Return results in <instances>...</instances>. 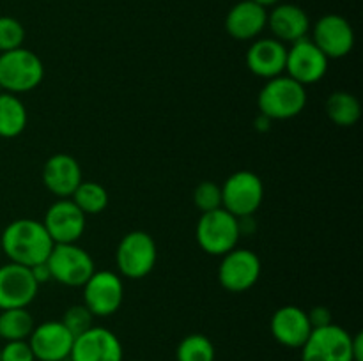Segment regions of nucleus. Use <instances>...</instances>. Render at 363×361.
<instances>
[{"label": "nucleus", "mask_w": 363, "mask_h": 361, "mask_svg": "<svg viewBox=\"0 0 363 361\" xmlns=\"http://www.w3.org/2000/svg\"><path fill=\"white\" fill-rule=\"evenodd\" d=\"M0 246L9 262L32 268L46 262L55 243L46 232L43 222L20 218L11 222L0 234Z\"/></svg>", "instance_id": "obj_1"}, {"label": "nucleus", "mask_w": 363, "mask_h": 361, "mask_svg": "<svg viewBox=\"0 0 363 361\" xmlns=\"http://www.w3.org/2000/svg\"><path fill=\"white\" fill-rule=\"evenodd\" d=\"M257 106L261 115L269 120L293 119L307 106V91L287 74H280L266 81L257 96Z\"/></svg>", "instance_id": "obj_2"}, {"label": "nucleus", "mask_w": 363, "mask_h": 361, "mask_svg": "<svg viewBox=\"0 0 363 361\" xmlns=\"http://www.w3.org/2000/svg\"><path fill=\"white\" fill-rule=\"evenodd\" d=\"M45 78V66L38 53L16 48L0 53V87L9 94H25L39 87Z\"/></svg>", "instance_id": "obj_3"}, {"label": "nucleus", "mask_w": 363, "mask_h": 361, "mask_svg": "<svg viewBox=\"0 0 363 361\" xmlns=\"http://www.w3.org/2000/svg\"><path fill=\"white\" fill-rule=\"evenodd\" d=\"M195 237L202 251L215 257H223L238 246L241 237L238 218L223 207L202 212L195 229Z\"/></svg>", "instance_id": "obj_4"}, {"label": "nucleus", "mask_w": 363, "mask_h": 361, "mask_svg": "<svg viewBox=\"0 0 363 361\" xmlns=\"http://www.w3.org/2000/svg\"><path fill=\"white\" fill-rule=\"evenodd\" d=\"M156 260H158V248L151 234L144 230L128 232L117 244L116 265L119 276L124 278H145L155 269Z\"/></svg>", "instance_id": "obj_5"}, {"label": "nucleus", "mask_w": 363, "mask_h": 361, "mask_svg": "<svg viewBox=\"0 0 363 361\" xmlns=\"http://www.w3.org/2000/svg\"><path fill=\"white\" fill-rule=\"evenodd\" d=\"M52 280L66 287H84L96 271L94 258L77 243L55 244L46 258Z\"/></svg>", "instance_id": "obj_6"}, {"label": "nucleus", "mask_w": 363, "mask_h": 361, "mask_svg": "<svg viewBox=\"0 0 363 361\" xmlns=\"http://www.w3.org/2000/svg\"><path fill=\"white\" fill-rule=\"evenodd\" d=\"M264 200V184L257 173L250 170H240L227 177L222 186V207L234 214L254 216Z\"/></svg>", "instance_id": "obj_7"}, {"label": "nucleus", "mask_w": 363, "mask_h": 361, "mask_svg": "<svg viewBox=\"0 0 363 361\" xmlns=\"http://www.w3.org/2000/svg\"><path fill=\"white\" fill-rule=\"evenodd\" d=\"M351 336L342 326L333 324L312 329L301 347V361H353Z\"/></svg>", "instance_id": "obj_8"}, {"label": "nucleus", "mask_w": 363, "mask_h": 361, "mask_svg": "<svg viewBox=\"0 0 363 361\" xmlns=\"http://www.w3.org/2000/svg\"><path fill=\"white\" fill-rule=\"evenodd\" d=\"M124 301V283L117 273L94 271L84 283V304L94 317H110Z\"/></svg>", "instance_id": "obj_9"}, {"label": "nucleus", "mask_w": 363, "mask_h": 361, "mask_svg": "<svg viewBox=\"0 0 363 361\" xmlns=\"http://www.w3.org/2000/svg\"><path fill=\"white\" fill-rule=\"evenodd\" d=\"M261 258L247 248H234L222 257L218 268V282L234 294L245 292L257 283L261 276Z\"/></svg>", "instance_id": "obj_10"}, {"label": "nucleus", "mask_w": 363, "mask_h": 361, "mask_svg": "<svg viewBox=\"0 0 363 361\" xmlns=\"http://www.w3.org/2000/svg\"><path fill=\"white\" fill-rule=\"evenodd\" d=\"M330 59L308 38L293 42L287 48L286 73L303 87L314 85L325 78Z\"/></svg>", "instance_id": "obj_11"}, {"label": "nucleus", "mask_w": 363, "mask_h": 361, "mask_svg": "<svg viewBox=\"0 0 363 361\" xmlns=\"http://www.w3.org/2000/svg\"><path fill=\"white\" fill-rule=\"evenodd\" d=\"M69 361H124V349L119 336L103 326H92L74 336Z\"/></svg>", "instance_id": "obj_12"}, {"label": "nucleus", "mask_w": 363, "mask_h": 361, "mask_svg": "<svg viewBox=\"0 0 363 361\" xmlns=\"http://www.w3.org/2000/svg\"><path fill=\"white\" fill-rule=\"evenodd\" d=\"M43 225L55 244L78 243L87 227V216L71 198H59L48 207Z\"/></svg>", "instance_id": "obj_13"}, {"label": "nucleus", "mask_w": 363, "mask_h": 361, "mask_svg": "<svg viewBox=\"0 0 363 361\" xmlns=\"http://www.w3.org/2000/svg\"><path fill=\"white\" fill-rule=\"evenodd\" d=\"M312 41L328 59H342L354 48V30L340 14H325L312 28Z\"/></svg>", "instance_id": "obj_14"}, {"label": "nucleus", "mask_w": 363, "mask_h": 361, "mask_svg": "<svg viewBox=\"0 0 363 361\" xmlns=\"http://www.w3.org/2000/svg\"><path fill=\"white\" fill-rule=\"evenodd\" d=\"M74 336L60 321H45L34 326L28 345L38 361H66L69 360Z\"/></svg>", "instance_id": "obj_15"}, {"label": "nucleus", "mask_w": 363, "mask_h": 361, "mask_svg": "<svg viewBox=\"0 0 363 361\" xmlns=\"http://www.w3.org/2000/svg\"><path fill=\"white\" fill-rule=\"evenodd\" d=\"M39 283L32 276L30 268L9 264L0 265V310L27 308L35 299Z\"/></svg>", "instance_id": "obj_16"}, {"label": "nucleus", "mask_w": 363, "mask_h": 361, "mask_svg": "<svg viewBox=\"0 0 363 361\" xmlns=\"http://www.w3.org/2000/svg\"><path fill=\"white\" fill-rule=\"evenodd\" d=\"M272 336L287 349H301L312 333L311 321L303 308L296 304L280 306L269 321Z\"/></svg>", "instance_id": "obj_17"}, {"label": "nucleus", "mask_w": 363, "mask_h": 361, "mask_svg": "<svg viewBox=\"0 0 363 361\" xmlns=\"http://www.w3.org/2000/svg\"><path fill=\"white\" fill-rule=\"evenodd\" d=\"M82 180L80 163L66 152L50 156L43 166V184L57 198H71Z\"/></svg>", "instance_id": "obj_18"}, {"label": "nucleus", "mask_w": 363, "mask_h": 361, "mask_svg": "<svg viewBox=\"0 0 363 361\" xmlns=\"http://www.w3.org/2000/svg\"><path fill=\"white\" fill-rule=\"evenodd\" d=\"M287 48L275 38L255 39L247 52V67L259 78L272 80L286 73Z\"/></svg>", "instance_id": "obj_19"}, {"label": "nucleus", "mask_w": 363, "mask_h": 361, "mask_svg": "<svg viewBox=\"0 0 363 361\" xmlns=\"http://www.w3.org/2000/svg\"><path fill=\"white\" fill-rule=\"evenodd\" d=\"M266 27H268V9L252 0H241L227 13L225 30L238 41L257 39Z\"/></svg>", "instance_id": "obj_20"}, {"label": "nucleus", "mask_w": 363, "mask_h": 361, "mask_svg": "<svg viewBox=\"0 0 363 361\" xmlns=\"http://www.w3.org/2000/svg\"><path fill=\"white\" fill-rule=\"evenodd\" d=\"M268 27L280 42H296L311 30L308 14L296 4H277L268 13Z\"/></svg>", "instance_id": "obj_21"}, {"label": "nucleus", "mask_w": 363, "mask_h": 361, "mask_svg": "<svg viewBox=\"0 0 363 361\" xmlns=\"http://www.w3.org/2000/svg\"><path fill=\"white\" fill-rule=\"evenodd\" d=\"M28 113L23 101L16 94H0V137L16 138L27 127Z\"/></svg>", "instance_id": "obj_22"}, {"label": "nucleus", "mask_w": 363, "mask_h": 361, "mask_svg": "<svg viewBox=\"0 0 363 361\" xmlns=\"http://www.w3.org/2000/svg\"><path fill=\"white\" fill-rule=\"evenodd\" d=\"M328 119L339 127H351L360 120L362 105L354 94L347 91H337L328 96L325 103Z\"/></svg>", "instance_id": "obj_23"}, {"label": "nucleus", "mask_w": 363, "mask_h": 361, "mask_svg": "<svg viewBox=\"0 0 363 361\" xmlns=\"http://www.w3.org/2000/svg\"><path fill=\"white\" fill-rule=\"evenodd\" d=\"M34 326V317L27 308L0 310V338L4 342L28 340Z\"/></svg>", "instance_id": "obj_24"}, {"label": "nucleus", "mask_w": 363, "mask_h": 361, "mask_svg": "<svg viewBox=\"0 0 363 361\" xmlns=\"http://www.w3.org/2000/svg\"><path fill=\"white\" fill-rule=\"evenodd\" d=\"M71 200L77 204V207L85 216L99 214L108 205V191L105 190V186L94 183V180H82L80 186L71 195Z\"/></svg>", "instance_id": "obj_25"}, {"label": "nucleus", "mask_w": 363, "mask_h": 361, "mask_svg": "<svg viewBox=\"0 0 363 361\" xmlns=\"http://www.w3.org/2000/svg\"><path fill=\"white\" fill-rule=\"evenodd\" d=\"M215 345L202 333L186 335L176 349V361H215Z\"/></svg>", "instance_id": "obj_26"}, {"label": "nucleus", "mask_w": 363, "mask_h": 361, "mask_svg": "<svg viewBox=\"0 0 363 361\" xmlns=\"http://www.w3.org/2000/svg\"><path fill=\"white\" fill-rule=\"evenodd\" d=\"M25 28L16 18L0 16V53L23 46Z\"/></svg>", "instance_id": "obj_27"}, {"label": "nucleus", "mask_w": 363, "mask_h": 361, "mask_svg": "<svg viewBox=\"0 0 363 361\" xmlns=\"http://www.w3.org/2000/svg\"><path fill=\"white\" fill-rule=\"evenodd\" d=\"M194 204L201 212L222 207V186L213 180H202L194 190Z\"/></svg>", "instance_id": "obj_28"}, {"label": "nucleus", "mask_w": 363, "mask_h": 361, "mask_svg": "<svg viewBox=\"0 0 363 361\" xmlns=\"http://www.w3.org/2000/svg\"><path fill=\"white\" fill-rule=\"evenodd\" d=\"M92 321H94V315L89 311L85 304H73V306L64 311L62 319H60V322L69 329L73 336H78L87 331V329H91L94 326Z\"/></svg>", "instance_id": "obj_29"}, {"label": "nucleus", "mask_w": 363, "mask_h": 361, "mask_svg": "<svg viewBox=\"0 0 363 361\" xmlns=\"http://www.w3.org/2000/svg\"><path fill=\"white\" fill-rule=\"evenodd\" d=\"M0 361H38L32 353L28 340H16V342H6L0 347Z\"/></svg>", "instance_id": "obj_30"}, {"label": "nucleus", "mask_w": 363, "mask_h": 361, "mask_svg": "<svg viewBox=\"0 0 363 361\" xmlns=\"http://www.w3.org/2000/svg\"><path fill=\"white\" fill-rule=\"evenodd\" d=\"M308 321H311L312 329L325 328V326L333 324V315L330 308L326 306H314L311 311H307Z\"/></svg>", "instance_id": "obj_31"}, {"label": "nucleus", "mask_w": 363, "mask_h": 361, "mask_svg": "<svg viewBox=\"0 0 363 361\" xmlns=\"http://www.w3.org/2000/svg\"><path fill=\"white\" fill-rule=\"evenodd\" d=\"M30 271H32V276H34V280L39 283V285L52 280V273H50V268L46 262H41V264L38 265H32Z\"/></svg>", "instance_id": "obj_32"}, {"label": "nucleus", "mask_w": 363, "mask_h": 361, "mask_svg": "<svg viewBox=\"0 0 363 361\" xmlns=\"http://www.w3.org/2000/svg\"><path fill=\"white\" fill-rule=\"evenodd\" d=\"M351 350H353V361H363V335L357 333L351 336Z\"/></svg>", "instance_id": "obj_33"}, {"label": "nucleus", "mask_w": 363, "mask_h": 361, "mask_svg": "<svg viewBox=\"0 0 363 361\" xmlns=\"http://www.w3.org/2000/svg\"><path fill=\"white\" fill-rule=\"evenodd\" d=\"M252 2L259 4V6H262L268 9V7H273V6H277V4H280V0H252Z\"/></svg>", "instance_id": "obj_34"}, {"label": "nucleus", "mask_w": 363, "mask_h": 361, "mask_svg": "<svg viewBox=\"0 0 363 361\" xmlns=\"http://www.w3.org/2000/svg\"><path fill=\"white\" fill-rule=\"evenodd\" d=\"M2 92H4V91H2V87H0V94H2Z\"/></svg>", "instance_id": "obj_35"}, {"label": "nucleus", "mask_w": 363, "mask_h": 361, "mask_svg": "<svg viewBox=\"0 0 363 361\" xmlns=\"http://www.w3.org/2000/svg\"><path fill=\"white\" fill-rule=\"evenodd\" d=\"M0 253H2V246H0Z\"/></svg>", "instance_id": "obj_36"}, {"label": "nucleus", "mask_w": 363, "mask_h": 361, "mask_svg": "<svg viewBox=\"0 0 363 361\" xmlns=\"http://www.w3.org/2000/svg\"><path fill=\"white\" fill-rule=\"evenodd\" d=\"M135 361H140V360H135Z\"/></svg>", "instance_id": "obj_37"}]
</instances>
